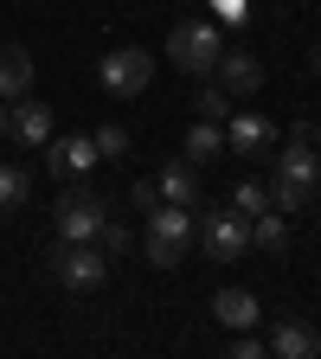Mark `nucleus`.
I'll return each instance as SVG.
<instances>
[{
    "instance_id": "aec40b11",
    "label": "nucleus",
    "mask_w": 321,
    "mask_h": 359,
    "mask_svg": "<svg viewBox=\"0 0 321 359\" xmlns=\"http://www.w3.org/2000/svg\"><path fill=\"white\" fill-rule=\"evenodd\" d=\"M232 212H244V218L270 212V187H257V180H238V187H232Z\"/></svg>"
},
{
    "instance_id": "0eeeda50",
    "label": "nucleus",
    "mask_w": 321,
    "mask_h": 359,
    "mask_svg": "<svg viewBox=\"0 0 321 359\" xmlns=\"http://www.w3.org/2000/svg\"><path fill=\"white\" fill-rule=\"evenodd\" d=\"M110 218V199L103 193H90V187H71L58 193V205H52V224H58V238H77V244H90L97 238V224Z\"/></svg>"
},
{
    "instance_id": "6ab92c4d",
    "label": "nucleus",
    "mask_w": 321,
    "mask_h": 359,
    "mask_svg": "<svg viewBox=\"0 0 321 359\" xmlns=\"http://www.w3.org/2000/svg\"><path fill=\"white\" fill-rule=\"evenodd\" d=\"M90 244H97L103 257H129V244H135V231H129V224H122V218H103V224H97V238H90Z\"/></svg>"
},
{
    "instance_id": "2eb2a0df",
    "label": "nucleus",
    "mask_w": 321,
    "mask_h": 359,
    "mask_svg": "<svg viewBox=\"0 0 321 359\" xmlns=\"http://www.w3.org/2000/svg\"><path fill=\"white\" fill-rule=\"evenodd\" d=\"M212 314H218L225 327H257V321H263V308H257L251 289H218V295H212Z\"/></svg>"
},
{
    "instance_id": "dca6fc26",
    "label": "nucleus",
    "mask_w": 321,
    "mask_h": 359,
    "mask_svg": "<svg viewBox=\"0 0 321 359\" xmlns=\"http://www.w3.org/2000/svg\"><path fill=\"white\" fill-rule=\"evenodd\" d=\"M218 154H225V122L193 116V122H187V161H193V167H206V161H218Z\"/></svg>"
},
{
    "instance_id": "ddd939ff",
    "label": "nucleus",
    "mask_w": 321,
    "mask_h": 359,
    "mask_svg": "<svg viewBox=\"0 0 321 359\" xmlns=\"http://www.w3.org/2000/svg\"><path fill=\"white\" fill-rule=\"evenodd\" d=\"M155 187H161L167 205H199V167H193V161H167V167L155 173Z\"/></svg>"
},
{
    "instance_id": "393cba45",
    "label": "nucleus",
    "mask_w": 321,
    "mask_h": 359,
    "mask_svg": "<svg viewBox=\"0 0 321 359\" xmlns=\"http://www.w3.org/2000/svg\"><path fill=\"white\" fill-rule=\"evenodd\" d=\"M129 205H135V212L161 205V187H155V180H135V187H129Z\"/></svg>"
},
{
    "instance_id": "9b49d317",
    "label": "nucleus",
    "mask_w": 321,
    "mask_h": 359,
    "mask_svg": "<svg viewBox=\"0 0 321 359\" xmlns=\"http://www.w3.org/2000/svg\"><path fill=\"white\" fill-rule=\"evenodd\" d=\"M218 90L225 97H257L263 90V58H251V52H218Z\"/></svg>"
},
{
    "instance_id": "412c9836",
    "label": "nucleus",
    "mask_w": 321,
    "mask_h": 359,
    "mask_svg": "<svg viewBox=\"0 0 321 359\" xmlns=\"http://www.w3.org/2000/svg\"><path fill=\"white\" fill-rule=\"evenodd\" d=\"M90 142H97V154H103V161H122V154L135 148V142H129V128H122V122H103L97 135H90Z\"/></svg>"
},
{
    "instance_id": "39448f33",
    "label": "nucleus",
    "mask_w": 321,
    "mask_h": 359,
    "mask_svg": "<svg viewBox=\"0 0 321 359\" xmlns=\"http://www.w3.org/2000/svg\"><path fill=\"white\" fill-rule=\"evenodd\" d=\"M193 212H199L193 231H199V244H206L212 263H238L251 250V218L244 212H232V205H193Z\"/></svg>"
},
{
    "instance_id": "bb28decb",
    "label": "nucleus",
    "mask_w": 321,
    "mask_h": 359,
    "mask_svg": "<svg viewBox=\"0 0 321 359\" xmlns=\"http://www.w3.org/2000/svg\"><path fill=\"white\" fill-rule=\"evenodd\" d=\"M0 142H7V103H0Z\"/></svg>"
},
{
    "instance_id": "5701e85b",
    "label": "nucleus",
    "mask_w": 321,
    "mask_h": 359,
    "mask_svg": "<svg viewBox=\"0 0 321 359\" xmlns=\"http://www.w3.org/2000/svg\"><path fill=\"white\" fill-rule=\"evenodd\" d=\"M225 353H232V359H263V353H270V340H251V327H238V340L225 346Z\"/></svg>"
},
{
    "instance_id": "4be33fe9",
    "label": "nucleus",
    "mask_w": 321,
    "mask_h": 359,
    "mask_svg": "<svg viewBox=\"0 0 321 359\" xmlns=\"http://www.w3.org/2000/svg\"><path fill=\"white\" fill-rule=\"evenodd\" d=\"M193 116H206V122H225V116H232V97H225L218 83H206L199 97H193Z\"/></svg>"
},
{
    "instance_id": "cd10ccee",
    "label": "nucleus",
    "mask_w": 321,
    "mask_h": 359,
    "mask_svg": "<svg viewBox=\"0 0 321 359\" xmlns=\"http://www.w3.org/2000/svg\"><path fill=\"white\" fill-rule=\"evenodd\" d=\"M315 77H321V45H315Z\"/></svg>"
},
{
    "instance_id": "f257e3e1",
    "label": "nucleus",
    "mask_w": 321,
    "mask_h": 359,
    "mask_svg": "<svg viewBox=\"0 0 321 359\" xmlns=\"http://www.w3.org/2000/svg\"><path fill=\"white\" fill-rule=\"evenodd\" d=\"M315 187H321V154H315V142H308V135H289L283 161L270 167V212H283V218L308 212Z\"/></svg>"
},
{
    "instance_id": "7ed1b4c3",
    "label": "nucleus",
    "mask_w": 321,
    "mask_h": 359,
    "mask_svg": "<svg viewBox=\"0 0 321 359\" xmlns=\"http://www.w3.org/2000/svg\"><path fill=\"white\" fill-rule=\"evenodd\" d=\"M187 244H193V205H148L142 212V250L155 269H180L187 263Z\"/></svg>"
},
{
    "instance_id": "f03ea898",
    "label": "nucleus",
    "mask_w": 321,
    "mask_h": 359,
    "mask_svg": "<svg viewBox=\"0 0 321 359\" xmlns=\"http://www.w3.org/2000/svg\"><path fill=\"white\" fill-rule=\"evenodd\" d=\"M39 263H45V276H52L58 289H71V295H90V289L110 283V257L97 244H77V238H52Z\"/></svg>"
},
{
    "instance_id": "4468645a",
    "label": "nucleus",
    "mask_w": 321,
    "mask_h": 359,
    "mask_svg": "<svg viewBox=\"0 0 321 359\" xmlns=\"http://www.w3.org/2000/svg\"><path fill=\"white\" fill-rule=\"evenodd\" d=\"M270 353H277V359H315V353H321V334H315L308 321H277Z\"/></svg>"
},
{
    "instance_id": "6e6552de",
    "label": "nucleus",
    "mask_w": 321,
    "mask_h": 359,
    "mask_svg": "<svg viewBox=\"0 0 321 359\" xmlns=\"http://www.w3.org/2000/svg\"><path fill=\"white\" fill-rule=\"evenodd\" d=\"M225 148L244 154V161H257V154L277 148V122L257 116V109H232V116H225Z\"/></svg>"
},
{
    "instance_id": "f3484780",
    "label": "nucleus",
    "mask_w": 321,
    "mask_h": 359,
    "mask_svg": "<svg viewBox=\"0 0 321 359\" xmlns=\"http://www.w3.org/2000/svg\"><path fill=\"white\" fill-rule=\"evenodd\" d=\"M251 244H257L263 257H283V250H289V218H283V212H257V218H251Z\"/></svg>"
},
{
    "instance_id": "1a4fd4ad",
    "label": "nucleus",
    "mask_w": 321,
    "mask_h": 359,
    "mask_svg": "<svg viewBox=\"0 0 321 359\" xmlns=\"http://www.w3.org/2000/svg\"><path fill=\"white\" fill-rule=\"evenodd\" d=\"M97 161H103V154H97L90 135H52V142H45V167H52L58 180H84Z\"/></svg>"
},
{
    "instance_id": "9d476101",
    "label": "nucleus",
    "mask_w": 321,
    "mask_h": 359,
    "mask_svg": "<svg viewBox=\"0 0 321 359\" xmlns=\"http://www.w3.org/2000/svg\"><path fill=\"white\" fill-rule=\"evenodd\" d=\"M7 142H20V148H45L52 142V109H45L32 90L20 103H7Z\"/></svg>"
},
{
    "instance_id": "b1692460",
    "label": "nucleus",
    "mask_w": 321,
    "mask_h": 359,
    "mask_svg": "<svg viewBox=\"0 0 321 359\" xmlns=\"http://www.w3.org/2000/svg\"><path fill=\"white\" fill-rule=\"evenodd\" d=\"M212 13H218L225 26H244V20H251V0H212Z\"/></svg>"
},
{
    "instance_id": "20e7f679",
    "label": "nucleus",
    "mask_w": 321,
    "mask_h": 359,
    "mask_svg": "<svg viewBox=\"0 0 321 359\" xmlns=\"http://www.w3.org/2000/svg\"><path fill=\"white\" fill-rule=\"evenodd\" d=\"M218 52H225V39H218L212 20H180L167 32V65L180 77H212L218 71Z\"/></svg>"
},
{
    "instance_id": "a211bd4d",
    "label": "nucleus",
    "mask_w": 321,
    "mask_h": 359,
    "mask_svg": "<svg viewBox=\"0 0 321 359\" xmlns=\"http://www.w3.org/2000/svg\"><path fill=\"white\" fill-rule=\"evenodd\" d=\"M32 199V173L20 161H0V212H20Z\"/></svg>"
},
{
    "instance_id": "a878e982",
    "label": "nucleus",
    "mask_w": 321,
    "mask_h": 359,
    "mask_svg": "<svg viewBox=\"0 0 321 359\" xmlns=\"http://www.w3.org/2000/svg\"><path fill=\"white\" fill-rule=\"evenodd\" d=\"M308 142H315V154H321V122H308Z\"/></svg>"
},
{
    "instance_id": "423d86ee",
    "label": "nucleus",
    "mask_w": 321,
    "mask_h": 359,
    "mask_svg": "<svg viewBox=\"0 0 321 359\" xmlns=\"http://www.w3.org/2000/svg\"><path fill=\"white\" fill-rule=\"evenodd\" d=\"M97 83H103V97L135 103V97H142V90L155 83V58L142 52V45H116V52L97 65Z\"/></svg>"
},
{
    "instance_id": "f8f14e48",
    "label": "nucleus",
    "mask_w": 321,
    "mask_h": 359,
    "mask_svg": "<svg viewBox=\"0 0 321 359\" xmlns=\"http://www.w3.org/2000/svg\"><path fill=\"white\" fill-rule=\"evenodd\" d=\"M32 90V52L26 45H0V103H20Z\"/></svg>"
}]
</instances>
